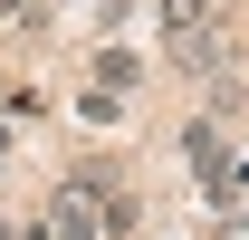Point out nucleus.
<instances>
[{
	"label": "nucleus",
	"mask_w": 249,
	"mask_h": 240,
	"mask_svg": "<svg viewBox=\"0 0 249 240\" xmlns=\"http://www.w3.org/2000/svg\"><path fill=\"white\" fill-rule=\"evenodd\" d=\"M154 10H163V39H192V29L220 20V0H154Z\"/></svg>",
	"instance_id": "7ed1b4c3"
},
{
	"label": "nucleus",
	"mask_w": 249,
	"mask_h": 240,
	"mask_svg": "<svg viewBox=\"0 0 249 240\" xmlns=\"http://www.w3.org/2000/svg\"><path fill=\"white\" fill-rule=\"evenodd\" d=\"M77 116H87V125H115V116H124V87H87V96H77Z\"/></svg>",
	"instance_id": "20e7f679"
},
{
	"label": "nucleus",
	"mask_w": 249,
	"mask_h": 240,
	"mask_svg": "<svg viewBox=\"0 0 249 240\" xmlns=\"http://www.w3.org/2000/svg\"><path fill=\"white\" fill-rule=\"evenodd\" d=\"M0 240H10V221H0Z\"/></svg>",
	"instance_id": "1a4fd4ad"
},
{
	"label": "nucleus",
	"mask_w": 249,
	"mask_h": 240,
	"mask_svg": "<svg viewBox=\"0 0 249 240\" xmlns=\"http://www.w3.org/2000/svg\"><path fill=\"white\" fill-rule=\"evenodd\" d=\"M48 240H106V192H87V182L67 173L48 192Z\"/></svg>",
	"instance_id": "f257e3e1"
},
{
	"label": "nucleus",
	"mask_w": 249,
	"mask_h": 240,
	"mask_svg": "<svg viewBox=\"0 0 249 240\" xmlns=\"http://www.w3.org/2000/svg\"><path fill=\"white\" fill-rule=\"evenodd\" d=\"M163 48H173L182 77H220V67H240V29H230V20H211V29H192V39H163Z\"/></svg>",
	"instance_id": "f03ea898"
},
{
	"label": "nucleus",
	"mask_w": 249,
	"mask_h": 240,
	"mask_svg": "<svg viewBox=\"0 0 249 240\" xmlns=\"http://www.w3.org/2000/svg\"><path fill=\"white\" fill-rule=\"evenodd\" d=\"M77 10H87L96 29H124V10H134V0H77Z\"/></svg>",
	"instance_id": "39448f33"
},
{
	"label": "nucleus",
	"mask_w": 249,
	"mask_h": 240,
	"mask_svg": "<svg viewBox=\"0 0 249 240\" xmlns=\"http://www.w3.org/2000/svg\"><path fill=\"white\" fill-rule=\"evenodd\" d=\"M0 20H10V29H38L48 10H38V0H0Z\"/></svg>",
	"instance_id": "423d86ee"
},
{
	"label": "nucleus",
	"mask_w": 249,
	"mask_h": 240,
	"mask_svg": "<svg viewBox=\"0 0 249 240\" xmlns=\"http://www.w3.org/2000/svg\"><path fill=\"white\" fill-rule=\"evenodd\" d=\"M10 240H48V221H10Z\"/></svg>",
	"instance_id": "0eeeda50"
},
{
	"label": "nucleus",
	"mask_w": 249,
	"mask_h": 240,
	"mask_svg": "<svg viewBox=\"0 0 249 240\" xmlns=\"http://www.w3.org/2000/svg\"><path fill=\"white\" fill-rule=\"evenodd\" d=\"M0 182H10V116H0Z\"/></svg>",
	"instance_id": "6e6552de"
}]
</instances>
